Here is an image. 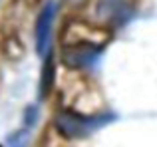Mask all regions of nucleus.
I'll return each mask as SVG.
<instances>
[{
  "instance_id": "nucleus-1",
  "label": "nucleus",
  "mask_w": 157,
  "mask_h": 147,
  "mask_svg": "<svg viewBox=\"0 0 157 147\" xmlns=\"http://www.w3.org/2000/svg\"><path fill=\"white\" fill-rule=\"evenodd\" d=\"M117 119L113 111H100V113H80L76 109L64 107L54 117V127L64 139H86L92 133L104 129L111 121Z\"/></svg>"
},
{
  "instance_id": "nucleus-2",
  "label": "nucleus",
  "mask_w": 157,
  "mask_h": 147,
  "mask_svg": "<svg viewBox=\"0 0 157 147\" xmlns=\"http://www.w3.org/2000/svg\"><path fill=\"white\" fill-rule=\"evenodd\" d=\"M104 54V46L101 44H94V42H78V44H70L64 48V62L70 68L76 70H90L96 68L101 60Z\"/></svg>"
},
{
  "instance_id": "nucleus-3",
  "label": "nucleus",
  "mask_w": 157,
  "mask_h": 147,
  "mask_svg": "<svg viewBox=\"0 0 157 147\" xmlns=\"http://www.w3.org/2000/svg\"><path fill=\"white\" fill-rule=\"evenodd\" d=\"M54 18H56V6L50 2L42 8L34 26V46L38 56H46L52 50V32H54Z\"/></svg>"
},
{
  "instance_id": "nucleus-4",
  "label": "nucleus",
  "mask_w": 157,
  "mask_h": 147,
  "mask_svg": "<svg viewBox=\"0 0 157 147\" xmlns=\"http://www.w3.org/2000/svg\"><path fill=\"white\" fill-rule=\"evenodd\" d=\"M56 81V60H54V50H50L44 56L42 72H40V84H38V100H46L54 89Z\"/></svg>"
},
{
  "instance_id": "nucleus-5",
  "label": "nucleus",
  "mask_w": 157,
  "mask_h": 147,
  "mask_svg": "<svg viewBox=\"0 0 157 147\" xmlns=\"http://www.w3.org/2000/svg\"><path fill=\"white\" fill-rule=\"evenodd\" d=\"M38 119H40V109H38V105H34V104H30L26 109H24V129H28L30 131L32 127H36V123H38Z\"/></svg>"
},
{
  "instance_id": "nucleus-6",
  "label": "nucleus",
  "mask_w": 157,
  "mask_h": 147,
  "mask_svg": "<svg viewBox=\"0 0 157 147\" xmlns=\"http://www.w3.org/2000/svg\"><path fill=\"white\" fill-rule=\"evenodd\" d=\"M8 147H28V129L12 133L8 137Z\"/></svg>"
},
{
  "instance_id": "nucleus-7",
  "label": "nucleus",
  "mask_w": 157,
  "mask_h": 147,
  "mask_svg": "<svg viewBox=\"0 0 157 147\" xmlns=\"http://www.w3.org/2000/svg\"><path fill=\"white\" fill-rule=\"evenodd\" d=\"M0 147H2V145H0Z\"/></svg>"
}]
</instances>
